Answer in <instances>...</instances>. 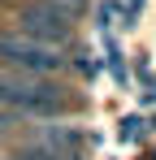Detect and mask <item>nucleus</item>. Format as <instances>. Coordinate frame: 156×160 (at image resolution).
I'll use <instances>...</instances> for the list:
<instances>
[{
  "mask_svg": "<svg viewBox=\"0 0 156 160\" xmlns=\"http://www.w3.org/2000/svg\"><path fill=\"white\" fill-rule=\"evenodd\" d=\"M0 104L18 108L26 117H56V112H65V95L52 91V87H44L39 78L0 69Z\"/></svg>",
  "mask_w": 156,
  "mask_h": 160,
  "instance_id": "obj_1",
  "label": "nucleus"
},
{
  "mask_svg": "<svg viewBox=\"0 0 156 160\" xmlns=\"http://www.w3.org/2000/svg\"><path fill=\"white\" fill-rule=\"evenodd\" d=\"M18 35L35 39V43H48V48H61V43L74 39V18L52 9L48 0H26L18 9Z\"/></svg>",
  "mask_w": 156,
  "mask_h": 160,
  "instance_id": "obj_2",
  "label": "nucleus"
},
{
  "mask_svg": "<svg viewBox=\"0 0 156 160\" xmlns=\"http://www.w3.org/2000/svg\"><path fill=\"white\" fill-rule=\"evenodd\" d=\"M4 134H9V121H4V117H0V138H4Z\"/></svg>",
  "mask_w": 156,
  "mask_h": 160,
  "instance_id": "obj_5",
  "label": "nucleus"
},
{
  "mask_svg": "<svg viewBox=\"0 0 156 160\" xmlns=\"http://www.w3.org/2000/svg\"><path fill=\"white\" fill-rule=\"evenodd\" d=\"M0 61L13 69V74H26V78H39V74H56L65 65V56L48 48V43H35L26 35H0Z\"/></svg>",
  "mask_w": 156,
  "mask_h": 160,
  "instance_id": "obj_3",
  "label": "nucleus"
},
{
  "mask_svg": "<svg viewBox=\"0 0 156 160\" xmlns=\"http://www.w3.org/2000/svg\"><path fill=\"white\" fill-rule=\"evenodd\" d=\"M52 9H61V13H65V18H74V13H82V4H87V0H48Z\"/></svg>",
  "mask_w": 156,
  "mask_h": 160,
  "instance_id": "obj_4",
  "label": "nucleus"
}]
</instances>
